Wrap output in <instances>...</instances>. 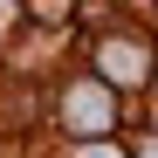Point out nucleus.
Masks as SVG:
<instances>
[{
	"label": "nucleus",
	"instance_id": "nucleus-2",
	"mask_svg": "<svg viewBox=\"0 0 158 158\" xmlns=\"http://www.w3.org/2000/svg\"><path fill=\"white\" fill-rule=\"evenodd\" d=\"M69 124H89V131H103V124H110V96L76 83V89H69Z\"/></svg>",
	"mask_w": 158,
	"mask_h": 158
},
{
	"label": "nucleus",
	"instance_id": "nucleus-1",
	"mask_svg": "<svg viewBox=\"0 0 158 158\" xmlns=\"http://www.w3.org/2000/svg\"><path fill=\"white\" fill-rule=\"evenodd\" d=\"M96 69L110 76V83H138V76H144V48H138V41H103Z\"/></svg>",
	"mask_w": 158,
	"mask_h": 158
},
{
	"label": "nucleus",
	"instance_id": "nucleus-3",
	"mask_svg": "<svg viewBox=\"0 0 158 158\" xmlns=\"http://www.w3.org/2000/svg\"><path fill=\"white\" fill-rule=\"evenodd\" d=\"M144 158H158V138H151V144H144Z\"/></svg>",
	"mask_w": 158,
	"mask_h": 158
}]
</instances>
